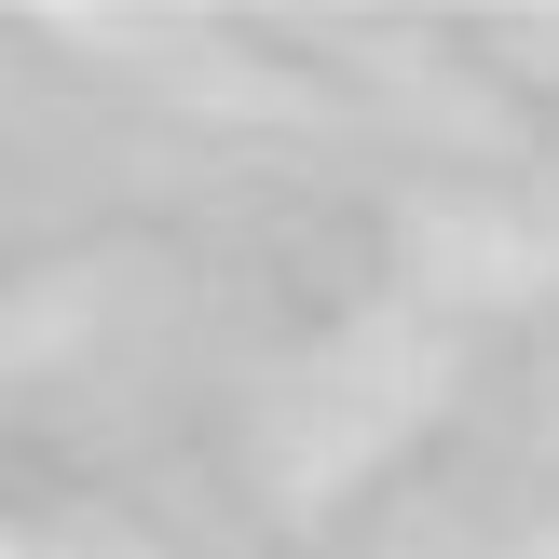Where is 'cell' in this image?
<instances>
[{
  "instance_id": "obj_1",
  "label": "cell",
  "mask_w": 559,
  "mask_h": 559,
  "mask_svg": "<svg viewBox=\"0 0 559 559\" xmlns=\"http://www.w3.org/2000/svg\"><path fill=\"white\" fill-rule=\"evenodd\" d=\"M0 559H27V546H0Z\"/></svg>"
}]
</instances>
